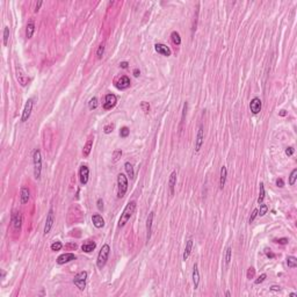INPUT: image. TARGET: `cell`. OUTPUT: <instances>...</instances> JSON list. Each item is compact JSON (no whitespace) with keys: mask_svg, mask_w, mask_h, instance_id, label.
<instances>
[{"mask_svg":"<svg viewBox=\"0 0 297 297\" xmlns=\"http://www.w3.org/2000/svg\"><path fill=\"white\" fill-rule=\"evenodd\" d=\"M135 209H136V202H135V201H130L129 203L126 205L123 212L121 214V218H120V221H118V226H120V227H123V226L128 223V221L130 220V217L132 216V214H133V211H135Z\"/></svg>","mask_w":297,"mask_h":297,"instance_id":"6da1fadb","label":"cell"},{"mask_svg":"<svg viewBox=\"0 0 297 297\" xmlns=\"http://www.w3.org/2000/svg\"><path fill=\"white\" fill-rule=\"evenodd\" d=\"M109 253H110V247H109L108 244H105V245L101 247V250H100V252H99V254H98V260H96V266H98V268L102 269V268L105 267V265L107 263L108 257H109Z\"/></svg>","mask_w":297,"mask_h":297,"instance_id":"7a4b0ae2","label":"cell"},{"mask_svg":"<svg viewBox=\"0 0 297 297\" xmlns=\"http://www.w3.org/2000/svg\"><path fill=\"white\" fill-rule=\"evenodd\" d=\"M128 190V179L123 173L117 175V196L123 197Z\"/></svg>","mask_w":297,"mask_h":297,"instance_id":"3957f363","label":"cell"},{"mask_svg":"<svg viewBox=\"0 0 297 297\" xmlns=\"http://www.w3.org/2000/svg\"><path fill=\"white\" fill-rule=\"evenodd\" d=\"M33 161H34V176H35V179L38 180L41 178V172H42V156H41V151L38 148L34 151Z\"/></svg>","mask_w":297,"mask_h":297,"instance_id":"277c9868","label":"cell"},{"mask_svg":"<svg viewBox=\"0 0 297 297\" xmlns=\"http://www.w3.org/2000/svg\"><path fill=\"white\" fill-rule=\"evenodd\" d=\"M86 280H87V272H80L73 278V283L79 288V290H84L86 288Z\"/></svg>","mask_w":297,"mask_h":297,"instance_id":"5b68a950","label":"cell"},{"mask_svg":"<svg viewBox=\"0 0 297 297\" xmlns=\"http://www.w3.org/2000/svg\"><path fill=\"white\" fill-rule=\"evenodd\" d=\"M33 106H34L33 99H28L26 102L23 113H22V116H21V122H27L29 120V117L32 115V110H33Z\"/></svg>","mask_w":297,"mask_h":297,"instance_id":"8992f818","label":"cell"},{"mask_svg":"<svg viewBox=\"0 0 297 297\" xmlns=\"http://www.w3.org/2000/svg\"><path fill=\"white\" fill-rule=\"evenodd\" d=\"M54 223H55V214H54V210L50 209L49 212H48V216H47L45 225H44V231H43L44 236H47V235L50 232V230H51L52 226H54Z\"/></svg>","mask_w":297,"mask_h":297,"instance_id":"52a82bcc","label":"cell"},{"mask_svg":"<svg viewBox=\"0 0 297 297\" xmlns=\"http://www.w3.org/2000/svg\"><path fill=\"white\" fill-rule=\"evenodd\" d=\"M15 73H16V79H18L19 84H20L22 87L27 86V84H28V77L26 75L23 69H22L19 64L15 66Z\"/></svg>","mask_w":297,"mask_h":297,"instance_id":"ba28073f","label":"cell"},{"mask_svg":"<svg viewBox=\"0 0 297 297\" xmlns=\"http://www.w3.org/2000/svg\"><path fill=\"white\" fill-rule=\"evenodd\" d=\"M79 178H80V184L85 186L88 182L90 179V168L87 165H81L79 169Z\"/></svg>","mask_w":297,"mask_h":297,"instance_id":"9c48e42d","label":"cell"},{"mask_svg":"<svg viewBox=\"0 0 297 297\" xmlns=\"http://www.w3.org/2000/svg\"><path fill=\"white\" fill-rule=\"evenodd\" d=\"M117 102V98L115 94H107L106 98H105V103H103V108L106 110H110L111 108L115 107Z\"/></svg>","mask_w":297,"mask_h":297,"instance_id":"30bf717a","label":"cell"},{"mask_svg":"<svg viewBox=\"0 0 297 297\" xmlns=\"http://www.w3.org/2000/svg\"><path fill=\"white\" fill-rule=\"evenodd\" d=\"M12 223H13L14 230H15V231H20L21 225H22V215H21L20 211H15V212L12 215Z\"/></svg>","mask_w":297,"mask_h":297,"instance_id":"8fae6325","label":"cell"},{"mask_svg":"<svg viewBox=\"0 0 297 297\" xmlns=\"http://www.w3.org/2000/svg\"><path fill=\"white\" fill-rule=\"evenodd\" d=\"M250 109L252 111V114H254V115L259 114L260 110H261V100H260L259 98H253L251 100Z\"/></svg>","mask_w":297,"mask_h":297,"instance_id":"7c38bea8","label":"cell"},{"mask_svg":"<svg viewBox=\"0 0 297 297\" xmlns=\"http://www.w3.org/2000/svg\"><path fill=\"white\" fill-rule=\"evenodd\" d=\"M202 144H203V126L200 124L199 131H197V136H196V141H195V151L196 152L200 151Z\"/></svg>","mask_w":297,"mask_h":297,"instance_id":"4fadbf2b","label":"cell"},{"mask_svg":"<svg viewBox=\"0 0 297 297\" xmlns=\"http://www.w3.org/2000/svg\"><path fill=\"white\" fill-rule=\"evenodd\" d=\"M154 50H156L158 54H160V55H163V56H166V57L171 56V54H172L171 49H169L167 45L163 44V43H157V44L154 45Z\"/></svg>","mask_w":297,"mask_h":297,"instance_id":"5bb4252c","label":"cell"},{"mask_svg":"<svg viewBox=\"0 0 297 297\" xmlns=\"http://www.w3.org/2000/svg\"><path fill=\"white\" fill-rule=\"evenodd\" d=\"M72 260H75V255L73 253H64V254L59 255L56 261H57L58 265H64V263H67V262H70Z\"/></svg>","mask_w":297,"mask_h":297,"instance_id":"9a60e30c","label":"cell"},{"mask_svg":"<svg viewBox=\"0 0 297 297\" xmlns=\"http://www.w3.org/2000/svg\"><path fill=\"white\" fill-rule=\"evenodd\" d=\"M153 217H154V212L151 211L148 214V220H146V240H150L151 238V232H152V223H153Z\"/></svg>","mask_w":297,"mask_h":297,"instance_id":"2e32d148","label":"cell"},{"mask_svg":"<svg viewBox=\"0 0 297 297\" xmlns=\"http://www.w3.org/2000/svg\"><path fill=\"white\" fill-rule=\"evenodd\" d=\"M130 86V79L127 77V75H122L118 80H117V84H116V87L118 90H126Z\"/></svg>","mask_w":297,"mask_h":297,"instance_id":"e0dca14e","label":"cell"},{"mask_svg":"<svg viewBox=\"0 0 297 297\" xmlns=\"http://www.w3.org/2000/svg\"><path fill=\"white\" fill-rule=\"evenodd\" d=\"M20 197H21V203L26 204L28 203L29 199H30V192L27 187H22L20 190Z\"/></svg>","mask_w":297,"mask_h":297,"instance_id":"ac0fdd59","label":"cell"},{"mask_svg":"<svg viewBox=\"0 0 297 297\" xmlns=\"http://www.w3.org/2000/svg\"><path fill=\"white\" fill-rule=\"evenodd\" d=\"M92 222H93V225H94L96 229H101V227H103V226H105V221H103L102 216H101V215H99V214L93 215L92 216Z\"/></svg>","mask_w":297,"mask_h":297,"instance_id":"d6986e66","label":"cell"},{"mask_svg":"<svg viewBox=\"0 0 297 297\" xmlns=\"http://www.w3.org/2000/svg\"><path fill=\"white\" fill-rule=\"evenodd\" d=\"M193 283H194V288L197 289L200 284V273H199V268L196 263L194 265V268H193Z\"/></svg>","mask_w":297,"mask_h":297,"instance_id":"ffe728a7","label":"cell"},{"mask_svg":"<svg viewBox=\"0 0 297 297\" xmlns=\"http://www.w3.org/2000/svg\"><path fill=\"white\" fill-rule=\"evenodd\" d=\"M95 247H96V244H95L94 241L87 240L82 244L81 250H82L84 252H86V253H91V252H93V251L95 250Z\"/></svg>","mask_w":297,"mask_h":297,"instance_id":"44dd1931","label":"cell"},{"mask_svg":"<svg viewBox=\"0 0 297 297\" xmlns=\"http://www.w3.org/2000/svg\"><path fill=\"white\" fill-rule=\"evenodd\" d=\"M35 33V23L33 20H30L27 24V28H26V37L27 38H32L33 35Z\"/></svg>","mask_w":297,"mask_h":297,"instance_id":"7402d4cb","label":"cell"},{"mask_svg":"<svg viewBox=\"0 0 297 297\" xmlns=\"http://www.w3.org/2000/svg\"><path fill=\"white\" fill-rule=\"evenodd\" d=\"M175 185H176V172H175V171H173V172L171 173L169 181H168L169 190H171V194H172V195L174 194V188H175Z\"/></svg>","mask_w":297,"mask_h":297,"instance_id":"603a6c76","label":"cell"},{"mask_svg":"<svg viewBox=\"0 0 297 297\" xmlns=\"http://www.w3.org/2000/svg\"><path fill=\"white\" fill-rule=\"evenodd\" d=\"M192 248H193V240H192V239H189V240H187L185 252H184V257H182L185 261L189 258V255H190V253H192Z\"/></svg>","mask_w":297,"mask_h":297,"instance_id":"cb8c5ba5","label":"cell"},{"mask_svg":"<svg viewBox=\"0 0 297 297\" xmlns=\"http://www.w3.org/2000/svg\"><path fill=\"white\" fill-rule=\"evenodd\" d=\"M226 174H227V171H226V167L223 166L221 168V178H220V188L223 189L224 186H225V181H226Z\"/></svg>","mask_w":297,"mask_h":297,"instance_id":"d4e9b609","label":"cell"},{"mask_svg":"<svg viewBox=\"0 0 297 297\" xmlns=\"http://www.w3.org/2000/svg\"><path fill=\"white\" fill-rule=\"evenodd\" d=\"M92 148H93V139H88L87 143H86L85 146H84L82 156H84V157H88L90 153H91V151H92Z\"/></svg>","mask_w":297,"mask_h":297,"instance_id":"484cf974","label":"cell"},{"mask_svg":"<svg viewBox=\"0 0 297 297\" xmlns=\"http://www.w3.org/2000/svg\"><path fill=\"white\" fill-rule=\"evenodd\" d=\"M171 38H172V42H173L175 45H180V44H181V37H180V34H179L178 32H172Z\"/></svg>","mask_w":297,"mask_h":297,"instance_id":"4316f807","label":"cell"},{"mask_svg":"<svg viewBox=\"0 0 297 297\" xmlns=\"http://www.w3.org/2000/svg\"><path fill=\"white\" fill-rule=\"evenodd\" d=\"M124 168H126V171H127V173H128V176H129L130 179H133V178H135V172H133V167H132V165H131L130 163H126V164H124Z\"/></svg>","mask_w":297,"mask_h":297,"instance_id":"83f0119b","label":"cell"},{"mask_svg":"<svg viewBox=\"0 0 297 297\" xmlns=\"http://www.w3.org/2000/svg\"><path fill=\"white\" fill-rule=\"evenodd\" d=\"M260 193H259V197H258V203L261 204L265 200V186L262 182H260Z\"/></svg>","mask_w":297,"mask_h":297,"instance_id":"f1b7e54d","label":"cell"},{"mask_svg":"<svg viewBox=\"0 0 297 297\" xmlns=\"http://www.w3.org/2000/svg\"><path fill=\"white\" fill-rule=\"evenodd\" d=\"M287 265L289 268H295L297 267V259L295 257H288L287 258Z\"/></svg>","mask_w":297,"mask_h":297,"instance_id":"f546056e","label":"cell"},{"mask_svg":"<svg viewBox=\"0 0 297 297\" xmlns=\"http://www.w3.org/2000/svg\"><path fill=\"white\" fill-rule=\"evenodd\" d=\"M296 179H297V169L295 168V169H293L291 173H290V176H289V185L290 186L295 185Z\"/></svg>","mask_w":297,"mask_h":297,"instance_id":"4dcf8cb0","label":"cell"},{"mask_svg":"<svg viewBox=\"0 0 297 297\" xmlns=\"http://www.w3.org/2000/svg\"><path fill=\"white\" fill-rule=\"evenodd\" d=\"M267 211H268V207L266 205V204H260V209L258 210V215H259L260 217H262V216H265L266 214H267Z\"/></svg>","mask_w":297,"mask_h":297,"instance_id":"1f68e13d","label":"cell"},{"mask_svg":"<svg viewBox=\"0 0 297 297\" xmlns=\"http://www.w3.org/2000/svg\"><path fill=\"white\" fill-rule=\"evenodd\" d=\"M8 39H9V28H8V27H5V28H4V45H5V47L7 45Z\"/></svg>","mask_w":297,"mask_h":297,"instance_id":"d6a6232c","label":"cell"},{"mask_svg":"<svg viewBox=\"0 0 297 297\" xmlns=\"http://www.w3.org/2000/svg\"><path fill=\"white\" fill-rule=\"evenodd\" d=\"M96 107H98V99L96 98H92L90 100V102H88V108L91 110H94V109H96Z\"/></svg>","mask_w":297,"mask_h":297,"instance_id":"836d02e7","label":"cell"},{"mask_svg":"<svg viewBox=\"0 0 297 297\" xmlns=\"http://www.w3.org/2000/svg\"><path fill=\"white\" fill-rule=\"evenodd\" d=\"M63 247V245H62V242L60 241H55V242H52L51 244V251H54V252H57V251H60V248Z\"/></svg>","mask_w":297,"mask_h":297,"instance_id":"e575fe53","label":"cell"},{"mask_svg":"<svg viewBox=\"0 0 297 297\" xmlns=\"http://www.w3.org/2000/svg\"><path fill=\"white\" fill-rule=\"evenodd\" d=\"M103 52H105V43H101V44L99 45V48H98V51H96V56H98L99 59L102 58Z\"/></svg>","mask_w":297,"mask_h":297,"instance_id":"d590c367","label":"cell"},{"mask_svg":"<svg viewBox=\"0 0 297 297\" xmlns=\"http://www.w3.org/2000/svg\"><path fill=\"white\" fill-rule=\"evenodd\" d=\"M231 252H232L231 247H227L226 248V253H225V263H226V266H229V263L231 261Z\"/></svg>","mask_w":297,"mask_h":297,"instance_id":"8d00e7d4","label":"cell"},{"mask_svg":"<svg viewBox=\"0 0 297 297\" xmlns=\"http://www.w3.org/2000/svg\"><path fill=\"white\" fill-rule=\"evenodd\" d=\"M121 156H122V151L121 150H115L114 153H113V161L116 163L121 158Z\"/></svg>","mask_w":297,"mask_h":297,"instance_id":"74e56055","label":"cell"},{"mask_svg":"<svg viewBox=\"0 0 297 297\" xmlns=\"http://www.w3.org/2000/svg\"><path fill=\"white\" fill-rule=\"evenodd\" d=\"M130 133V130L127 128V127H123L121 131H120V136L122 137V138H126V137H128Z\"/></svg>","mask_w":297,"mask_h":297,"instance_id":"f35d334b","label":"cell"},{"mask_svg":"<svg viewBox=\"0 0 297 297\" xmlns=\"http://www.w3.org/2000/svg\"><path fill=\"white\" fill-rule=\"evenodd\" d=\"M141 108L143 109V111L145 113V114H148V111H150V105H148V102H145V101H143L142 103H141Z\"/></svg>","mask_w":297,"mask_h":297,"instance_id":"ab89813d","label":"cell"},{"mask_svg":"<svg viewBox=\"0 0 297 297\" xmlns=\"http://www.w3.org/2000/svg\"><path fill=\"white\" fill-rule=\"evenodd\" d=\"M254 275H255V269L253 267H250L248 270H247V278L251 280V278H254Z\"/></svg>","mask_w":297,"mask_h":297,"instance_id":"60d3db41","label":"cell"},{"mask_svg":"<svg viewBox=\"0 0 297 297\" xmlns=\"http://www.w3.org/2000/svg\"><path fill=\"white\" fill-rule=\"evenodd\" d=\"M113 130H114V124H107V126L103 128V132L108 135V133H110Z\"/></svg>","mask_w":297,"mask_h":297,"instance_id":"b9f144b4","label":"cell"},{"mask_svg":"<svg viewBox=\"0 0 297 297\" xmlns=\"http://www.w3.org/2000/svg\"><path fill=\"white\" fill-rule=\"evenodd\" d=\"M266 278H267V275H266V274H261L259 278L254 281V283H255V284H260V283H262V282L266 280Z\"/></svg>","mask_w":297,"mask_h":297,"instance_id":"7bdbcfd3","label":"cell"},{"mask_svg":"<svg viewBox=\"0 0 297 297\" xmlns=\"http://www.w3.org/2000/svg\"><path fill=\"white\" fill-rule=\"evenodd\" d=\"M257 216H258V209H254V210H253V212H252V215H251V217H250V220H248V223L251 224V223L255 220V217H257Z\"/></svg>","mask_w":297,"mask_h":297,"instance_id":"ee69618b","label":"cell"},{"mask_svg":"<svg viewBox=\"0 0 297 297\" xmlns=\"http://www.w3.org/2000/svg\"><path fill=\"white\" fill-rule=\"evenodd\" d=\"M274 241L280 245H286V244H288V238H280V239H275Z\"/></svg>","mask_w":297,"mask_h":297,"instance_id":"f6af8a7d","label":"cell"},{"mask_svg":"<svg viewBox=\"0 0 297 297\" xmlns=\"http://www.w3.org/2000/svg\"><path fill=\"white\" fill-rule=\"evenodd\" d=\"M98 209L99 210H103V201H102V199H98Z\"/></svg>","mask_w":297,"mask_h":297,"instance_id":"bcb514c9","label":"cell"},{"mask_svg":"<svg viewBox=\"0 0 297 297\" xmlns=\"http://www.w3.org/2000/svg\"><path fill=\"white\" fill-rule=\"evenodd\" d=\"M294 151H295L294 148H286V154L290 157V156H293V154H294Z\"/></svg>","mask_w":297,"mask_h":297,"instance_id":"7dc6e473","label":"cell"},{"mask_svg":"<svg viewBox=\"0 0 297 297\" xmlns=\"http://www.w3.org/2000/svg\"><path fill=\"white\" fill-rule=\"evenodd\" d=\"M265 251H266V255H267V257H268V258H270V259H273V258H274V257H275V255H274V253H273V252H272V251H270V250H268V248H266V250H265Z\"/></svg>","mask_w":297,"mask_h":297,"instance_id":"c3c4849f","label":"cell"},{"mask_svg":"<svg viewBox=\"0 0 297 297\" xmlns=\"http://www.w3.org/2000/svg\"><path fill=\"white\" fill-rule=\"evenodd\" d=\"M43 5V1H38L36 4V6H35V13H37L38 11H39V8H41V6Z\"/></svg>","mask_w":297,"mask_h":297,"instance_id":"681fc988","label":"cell"},{"mask_svg":"<svg viewBox=\"0 0 297 297\" xmlns=\"http://www.w3.org/2000/svg\"><path fill=\"white\" fill-rule=\"evenodd\" d=\"M276 186H278V187H280V188H282V187L284 186V182H283V180H282V179H278V180H276Z\"/></svg>","mask_w":297,"mask_h":297,"instance_id":"f907efd6","label":"cell"},{"mask_svg":"<svg viewBox=\"0 0 297 297\" xmlns=\"http://www.w3.org/2000/svg\"><path fill=\"white\" fill-rule=\"evenodd\" d=\"M128 65H129V64H128L127 62H122V63L120 64V66H121L122 69H127V67H128Z\"/></svg>","mask_w":297,"mask_h":297,"instance_id":"816d5d0a","label":"cell"},{"mask_svg":"<svg viewBox=\"0 0 297 297\" xmlns=\"http://www.w3.org/2000/svg\"><path fill=\"white\" fill-rule=\"evenodd\" d=\"M270 290H272V291H280V287H278V286H273V287H270Z\"/></svg>","mask_w":297,"mask_h":297,"instance_id":"f5cc1de1","label":"cell"},{"mask_svg":"<svg viewBox=\"0 0 297 297\" xmlns=\"http://www.w3.org/2000/svg\"><path fill=\"white\" fill-rule=\"evenodd\" d=\"M139 74H141V72H139L138 69H135V70H133V75H135V77H138Z\"/></svg>","mask_w":297,"mask_h":297,"instance_id":"db71d44e","label":"cell"},{"mask_svg":"<svg viewBox=\"0 0 297 297\" xmlns=\"http://www.w3.org/2000/svg\"><path fill=\"white\" fill-rule=\"evenodd\" d=\"M67 247H71V248L75 250V248H77V244H69V245H67Z\"/></svg>","mask_w":297,"mask_h":297,"instance_id":"11a10c76","label":"cell"},{"mask_svg":"<svg viewBox=\"0 0 297 297\" xmlns=\"http://www.w3.org/2000/svg\"><path fill=\"white\" fill-rule=\"evenodd\" d=\"M286 114H287V113H286V110H281V111H280V116H286Z\"/></svg>","mask_w":297,"mask_h":297,"instance_id":"9f6ffc18","label":"cell"},{"mask_svg":"<svg viewBox=\"0 0 297 297\" xmlns=\"http://www.w3.org/2000/svg\"><path fill=\"white\" fill-rule=\"evenodd\" d=\"M225 295H226V296H227V297H230V296H231V294H230V291H226V294H225Z\"/></svg>","mask_w":297,"mask_h":297,"instance_id":"6f0895ef","label":"cell"},{"mask_svg":"<svg viewBox=\"0 0 297 297\" xmlns=\"http://www.w3.org/2000/svg\"><path fill=\"white\" fill-rule=\"evenodd\" d=\"M290 296H291V297H296V296H297V294H295V293H293V294H290Z\"/></svg>","mask_w":297,"mask_h":297,"instance_id":"680465c9","label":"cell"}]
</instances>
